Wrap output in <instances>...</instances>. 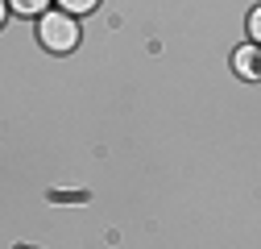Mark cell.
<instances>
[{
    "instance_id": "obj_1",
    "label": "cell",
    "mask_w": 261,
    "mask_h": 249,
    "mask_svg": "<svg viewBox=\"0 0 261 249\" xmlns=\"http://www.w3.org/2000/svg\"><path fill=\"white\" fill-rule=\"evenodd\" d=\"M38 42L50 54H71L79 46V21H75V13H67V9L42 13L38 17Z\"/></svg>"
},
{
    "instance_id": "obj_2",
    "label": "cell",
    "mask_w": 261,
    "mask_h": 249,
    "mask_svg": "<svg viewBox=\"0 0 261 249\" xmlns=\"http://www.w3.org/2000/svg\"><path fill=\"white\" fill-rule=\"evenodd\" d=\"M232 67H237L241 79H261V46H257V42L241 46V50L232 54Z\"/></svg>"
},
{
    "instance_id": "obj_3",
    "label": "cell",
    "mask_w": 261,
    "mask_h": 249,
    "mask_svg": "<svg viewBox=\"0 0 261 249\" xmlns=\"http://www.w3.org/2000/svg\"><path fill=\"white\" fill-rule=\"evenodd\" d=\"M13 13H25V17H42L50 9V0H9Z\"/></svg>"
},
{
    "instance_id": "obj_4",
    "label": "cell",
    "mask_w": 261,
    "mask_h": 249,
    "mask_svg": "<svg viewBox=\"0 0 261 249\" xmlns=\"http://www.w3.org/2000/svg\"><path fill=\"white\" fill-rule=\"evenodd\" d=\"M58 9H67V13L83 17V13H91V9H100V0H58Z\"/></svg>"
},
{
    "instance_id": "obj_5",
    "label": "cell",
    "mask_w": 261,
    "mask_h": 249,
    "mask_svg": "<svg viewBox=\"0 0 261 249\" xmlns=\"http://www.w3.org/2000/svg\"><path fill=\"white\" fill-rule=\"evenodd\" d=\"M249 42H257V46H261V5L249 13Z\"/></svg>"
}]
</instances>
